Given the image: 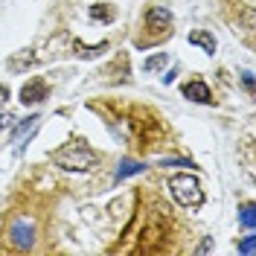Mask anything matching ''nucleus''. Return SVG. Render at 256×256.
Wrapping results in <instances>:
<instances>
[{"mask_svg": "<svg viewBox=\"0 0 256 256\" xmlns=\"http://www.w3.org/2000/svg\"><path fill=\"white\" fill-rule=\"evenodd\" d=\"M12 126V116L9 114H0V128H9Z\"/></svg>", "mask_w": 256, "mask_h": 256, "instance_id": "nucleus-18", "label": "nucleus"}, {"mask_svg": "<svg viewBox=\"0 0 256 256\" xmlns=\"http://www.w3.org/2000/svg\"><path fill=\"white\" fill-rule=\"evenodd\" d=\"M108 50V41H99L94 47H82L79 41H76V50H73V56H79V58H96V56H102Z\"/></svg>", "mask_w": 256, "mask_h": 256, "instance_id": "nucleus-11", "label": "nucleus"}, {"mask_svg": "<svg viewBox=\"0 0 256 256\" xmlns=\"http://www.w3.org/2000/svg\"><path fill=\"white\" fill-rule=\"evenodd\" d=\"M38 114H32V116H26V122H20V126L15 128V134H12V143H24V137L30 140L32 134H35V128H38Z\"/></svg>", "mask_w": 256, "mask_h": 256, "instance_id": "nucleus-9", "label": "nucleus"}, {"mask_svg": "<svg viewBox=\"0 0 256 256\" xmlns=\"http://www.w3.org/2000/svg\"><path fill=\"white\" fill-rule=\"evenodd\" d=\"M9 242H12L15 250H30L32 242H35V224H32V218L18 216L15 222L9 224Z\"/></svg>", "mask_w": 256, "mask_h": 256, "instance_id": "nucleus-3", "label": "nucleus"}, {"mask_svg": "<svg viewBox=\"0 0 256 256\" xmlns=\"http://www.w3.org/2000/svg\"><path fill=\"white\" fill-rule=\"evenodd\" d=\"M50 160L58 166V169H67V172H90L96 163H99V154H96L90 146H84L82 140L76 143H64L62 148H56Z\"/></svg>", "mask_w": 256, "mask_h": 256, "instance_id": "nucleus-1", "label": "nucleus"}, {"mask_svg": "<svg viewBox=\"0 0 256 256\" xmlns=\"http://www.w3.org/2000/svg\"><path fill=\"white\" fill-rule=\"evenodd\" d=\"M239 250H242V254H248V256L254 254V250H256V242H254V236H248V239L242 242V244H239Z\"/></svg>", "mask_w": 256, "mask_h": 256, "instance_id": "nucleus-15", "label": "nucleus"}, {"mask_svg": "<svg viewBox=\"0 0 256 256\" xmlns=\"http://www.w3.org/2000/svg\"><path fill=\"white\" fill-rule=\"evenodd\" d=\"M44 96H50V84L41 79V76L30 79L20 88V102H24V105H38V102H44Z\"/></svg>", "mask_w": 256, "mask_h": 256, "instance_id": "nucleus-5", "label": "nucleus"}, {"mask_svg": "<svg viewBox=\"0 0 256 256\" xmlns=\"http://www.w3.org/2000/svg\"><path fill=\"white\" fill-rule=\"evenodd\" d=\"M242 82H244V88H248V90L254 94V73H250V70H248V73L242 76Z\"/></svg>", "mask_w": 256, "mask_h": 256, "instance_id": "nucleus-17", "label": "nucleus"}, {"mask_svg": "<svg viewBox=\"0 0 256 256\" xmlns=\"http://www.w3.org/2000/svg\"><path fill=\"white\" fill-rule=\"evenodd\" d=\"M169 64V56L166 52H158V56H148L143 62V70L146 73H154V70H160V67H166Z\"/></svg>", "mask_w": 256, "mask_h": 256, "instance_id": "nucleus-12", "label": "nucleus"}, {"mask_svg": "<svg viewBox=\"0 0 256 256\" xmlns=\"http://www.w3.org/2000/svg\"><path fill=\"white\" fill-rule=\"evenodd\" d=\"M169 192L184 210H198L204 204V190L195 175H172L169 178Z\"/></svg>", "mask_w": 256, "mask_h": 256, "instance_id": "nucleus-2", "label": "nucleus"}, {"mask_svg": "<svg viewBox=\"0 0 256 256\" xmlns=\"http://www.w3.org/2000/svg\"><path fill=\"white\" fill-rule=\"evenodd\" d=\"M32 62H35V56H32L30 50H20V52H15V56L9 58V70H12V73H20V70L30 67Z\"/></svg>", "mask_w": 256, "mask_h": 256, "instance_id": "nucleus-10", "label": "nucleus"}, {"mask_svg": "<svg viewBox=\"0 0 256 256\" xmlns=\"http://www.w3.org/2000/svg\"><path fill=\"white\" fill-rule=\"evenodd\" d=\"M242 224L248 227V230H254V224H256V216H254V204L248 201V204H242Z\"/></svg>", "mask_w": 256, "mask_h": 256, "instance_id": "nucleus-13", "label": "nucleus"}, {"mask_svg": "<svg viewBox=\"0 0 256 256\" xmlns=\"http://www.w3.org/2000/svg\"><path fill=\"white\" fill-rule=\"evenodd\" d=\"M143 169H146L143 160L122 158V160H120V166H116V180H126V178H131V175H140Z\"/></svg>", "mask_w": 256, "mask_h": 256, "instance_id": "nucleus-8", "label": "nucleus"}, {"mask_svg": "<svg viewBox=\"0 0 256 256\" xmlns=\"http://www.w3.org/2000/svg\"><path fill=\"white\" fill-rule=\"evenodd\" d=\"M6 99H9V88H6V84H0V105H3Z\"/></svg>", "mask_w": 256, "mask_h": 256, "instance_id": "nucleus-19", "label": "nucleus"}, {"mask_svg": "<svg viewBox=\"0 0 256 256\" xmlns=\"http://www.w3.org/2000/svg\"><path fill=\"white\" fill-rule=\"evenodd\" d=\"M184 96L190 99V102H201V105H212V94H210L207 82L201 79H192L184 84Z\"/></svg>", "mask_w": 256, "mask_h": 256, "instance_id": "nucleus-6", "label": "nucleus"}, {"mask_svg": "<svg viewBox=\"0 0 256 256\" xmlns=\"http://www.w3.org/2000/svg\"><path fill=\"white\" fill-rule=\"evenodd\" d=\"M90 18H94V20H102V24H108V20L114 18V12L111 9H105V6H90Z\"/></svg>", "mask_w": 256, "mask_h": 256, "instance_id": "nucleus-14", "label": "nucleus"}, {"mask_svg": "<svg viewBox=\"0 0 256 256\" xmlns=\"http://www.w3.org/2000/svg\"><path fill=\"white\" fill-rule=\"evenodd\" d=\"M190 44H195V47H201L207 56H212L216 50H218V41H216V35L207 30H192L190 32Z\"/></svg>", "mask_w": 256, "mask_h": 256, "instance_id": "nucleus-7", "label": "nucleus"}, {"mask_svg": "<svg viewBox=\"0 0 256 256\" xmlns=\"http://www.w3.org/2000/svg\"><path fill=\"white\" fill-rule=\"evenodd\" d=\"M146 26L154 32V35H163V32L172 30V12L166 6H152L146 12Z\"/></svg>", "mask_w": 256, "mask_h": 256, "instance_id": "nucleus-4", "label": "nucleus"}, {"mask_svg": "<svg viewBox=\"0 0 256 256\" xmlns=\"http://www.w3.org/2000/svg\"><path fill=\"white\" fill-rule=\"evenodd\" d=\"M212 248H216V242H212V236H207V239L198 244V250H195V254H210Z\"/></svg>", "mask_w": 256, "mask_h": 256, "instance_id": "nucleus-16", "label": "nucleus"}]
</instances>
